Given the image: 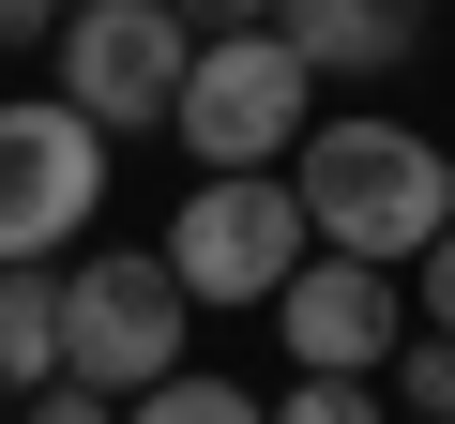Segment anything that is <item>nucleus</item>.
<instances>
[{
	"label": "nucleus",
	"mask_w": 455,
	"mask_h": 424,
	"mask_svg": "<svg viewBox=\"0 0 455 424\" xmlns=\"http://www.w3.org/2000/svg\"><path fill=\"white\" fill-rule=\"evenodd\" d=\"M274 334H289V379H379L395 349H410V288L379 273V258H304L289 288H274Z\"/></svg>",
	"instance_id": "7"
},
{
	"label": "nucleus",
	"mask_w": 455,
	"mask_h": 424,
	"mask_svg": "<svg viewBox=\"0 0 455 424\" xmlns=\"http://www.w3.org/2000/svg\"><path fill=\"white\" fill-rule=\"evenodd\" d=\"M289 182H304V228H319L334 258H379V273L455 228V152L410 137V122H319V137L289 152Z\"/></svg>",
	"instance_id": "1"
},
{
	"label": "nucleus",
	"mask_w": 455,
	"mask_h": 424,
	"mask_svg": "<svg viewBox=\"0 0 455 424\" xmlns=\"http://www.w3.org/2000/svg\"><path fill=\"white\" fill-rule=\"evenodd\" d=\"M274 31L304 76H395L425 61V0H274Z\"/></svg>",
	"instance_id": "8"
},
{
	"label": "nucleus",
	"mask_w": 455,
	"mask_h": 424,
	"mask_svg": "<svg viewBox=\"0 0 455 424\" xmlns=\"http://www.w3.org/2000/svg\"><path fill=\"white\" fill-rule=\"evenodd\" d=\"M274 424H395V409H379L364 379H289V394H274Z\"/></svg>",
	"instance_id": "12"
},
{
	"label": "nucleus",
	"mask_w": 455,
	"mask_h": 424,
	"mask_svg": "<svg viewBox=\"0 0 455 424\" xmlns=\"http://www.w3.org/2000/svg\"><path fill=\"white\" fill-rule=\"evenodd\" d=\"M410 334H455V228L410 258Z\"/></svg>",
	"instance_id": "14"
},
{
	"label": "nucleus",
	"mask_w": 455,
	"mask_h": 424,
	"mask_svg": "<svg viewBox=\"0 0 455 424\" xmlns=\"http://www.w3.org/2000/svg\"><path fill=\"white\" fill-rule=\"evenodd\" d=\"M319 258V228H304V182L289 167H212L197 197H182V228H167V273H182V303H259L274 318V288Z\"/></svg>",
	"instance_id": "2"
},
{
	"label": "nucleus",
	"mask_w": 455,
	"mask_h": 424,
	"mask_svg": "<svg viewBox=\"0 0 455 424\" xmlns=\"http://www.w3.org/2000/svg\"><path fill=\"white\" fill-rule=\"evenodd\" d=\"M107 197V122H76L61 91L46 106H0V258H61Z\"/></svg>",
	"instance_id": "6"
},
{
	"label": "nucleus",
	"mask_w": 455,
	"mask_h": 424,
	"mask_svg": "<svg viewBox=\"0 0 455 424\" xmlns=\"http://www.w3.org/2000/svg\"><path fill=\"white\" fill-rule=\"evenodd\" d=\"M182 273L167 258H76L61 273V379H92V394H152V379H182Z\"/></svg>",
	"instance_id": "3"
},
{
	"label": "nucleus",
	"mask_w": 455,
	"mask_h": 424,
	"mask_svg": "<svg viewBox=\"0 0 455 424\" xmlns=\"http://www.w3.org/2000/svg\"><path fill=\"white\" fill-rule=\"evenodd\" d=\"M182 76H197V31L167 0H76L61 16V106L76 122L152 137V122H182Z\"/></svg>",
	"instance_id": "4"
},
{
	"label": "nucleus",
	"mask_w": 455,
	"mask_h": 424,
	"mask_svg": "<svg viewBox=\"0 0 455 424\" xmlns=\"http://www.w3.org/2000/svg\"><path fill=\"white\" fill-rule=\"evenodd\" d=\"M0 364H16V394L61 379V258H0Z\"/></svg>",
	"instance_id": "9"
},
{
	"label": "nucleus",
	"mask_w": 455,
	"mask_h": 424,
	"mask_svg": "<svg viewBox=\"0 0 455 424\" xmlns=\"http://www.w3.org/2000/svg\"><path fill=\"white\" fill-rule=\"evenodd\" d=\"M0 409H16V364H0Z\"/></svg>",
	"instance_id": "17"
},
{
	"label": "nucleus",
	"mask_w": 455,
	"mask_h": 424,
	"mask_svg": "<svg viewBox=\"0 0 455 424\" xmlns=\"http://www.w3.org/2000/svg\"><path fill=\"white\" fill-rule=\"evenodd\" d=\"M0 424H122V394H92V379H46V394H16Z\"/></svg>",
	"instance_id": "13"
},
{
	"label": "nucleus",
	"mask_w": 455,
	"mask_h": 424,
	"mask_svg": "<svg viewBox=\"0 0 455 424\" xmlns=\"http://www.w3.org/2000/svg\"><path fill=\"white\" fill-rule=\"evenodd\" d=\"M395 409L410 424H455V334H410L395 349Z\"/></svg>",
	"instance_id": "11"
},
{
	"label": "nucleus",
	"mask_w": 455,
	"mask_h": 424,
	"mask_svg": "<svg viewBox=\"0 0 455 424\" xmlns=\"http://www.w3.org/2000/svg\"><path fill=\"white\" fill-rule=\"evenodd\" d=\"M304 61H289V31H228V46H197V76H182V152L197 167H289L319 122H304Z\"/></svg>",
	"instance_id": "5"
},
{
	"label": "nucleus",
	"mask_w": 455,
	"mask_h": 424,
	"mask_svg": "<svg viewBox=\"0 0 455 424\" xmlns=\"http://www.w3.org/2000/svg\"><path fill=\"white\" fill-rule=\"evenodd\" d=\"M61 16H76V0H61Z\"/></svg>",
	"instance_id": "18"
},
{
	"label": "nucleus",
	"mask_w": 455,
	"mask_h": 424,
	"mask_svg": "<svg viewBox=\"0 0 455 424\" xmlns=\"http://www.w3.org/2000/svg\"><path fill=\"white\" fill-rule=\"evenodd\" d=\"M61 31V0H0V61H16V46H46Z\"/></svg>",
	"instance_id": "16"
},
{
	"label": "nucleus",
	"mask_w": 455,
	"mask_h": 424,
	"mask_svg": "<svg viewBox=\"0 0 455 424\" xmlns=\"http://www.w3.org/2000/svg\"><path fill=\"white\" fill-rule=\"evenodd\" d=\"M122 424H274V409H259L243 379H197V364H182V379H152V394H137Z\"/></svg>",
	"instance_id": "10"
},
{
	"label": "nucleus",
	"mask_w": 455,
	"mask_h": 424,
	"mask_svg": "<svg viewBox=\"0 0 455 424\" xmlns=\"http://www.w3.org/2000/svg\"><path fill=\"white\" fill-rule=\"evenodd\" d=\"M167 16H182L197 46H228V31H274V0H167Z\"/></svg>",
	"instance_id": "15"
}]
</instances>
